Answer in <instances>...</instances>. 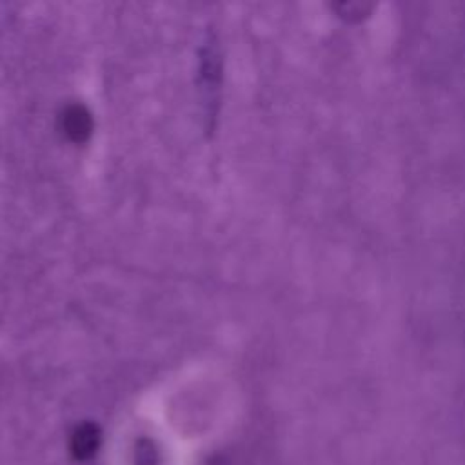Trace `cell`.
I'll return each instance as SVG.
<instances>
[{
    "label": "cell",
    "instance_id": "7a4b0ae2",
    "mask_svg": "<svg viewBox=\"0 0 465 465\" xmlns=\"http://www.w3.org/2000/svg\"><path fill=\"white\" fill-rule=\"evenodd\" d=\"M96 445V432L93 427H82L76 430L73 447L78 450V456H87L91 450H94Z\"/></svg>",
    "mask_w": 465,
    "mask_h": 465
},
{
    "label": "cell",
    "instance_id": "6da1fadb",
    "mask_svg": "<svg viewBox=\"0 0 465 465\" xmlns=\"http://www.w3.org/2000/svg\"><path fill=\"white\" fill-rule=\"evenodd\" d=\"M62 129L73 142H85L93 131V120L84 105H69L62 114Z\"/></svg>",
    "mask_w": 465,
    "mask_h": 465
}]
</instances>
